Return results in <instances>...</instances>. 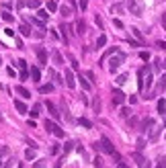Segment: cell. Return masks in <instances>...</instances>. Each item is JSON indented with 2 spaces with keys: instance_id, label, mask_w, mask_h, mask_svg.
<instances>
[{
  "instance_id": "cell-41",
  "label": "cell",
  "mask_w": 166,
  "mask_h": 168,
  "mask_svg": "<svg viewBox=\"0 0 166 168\" xmlns=\"http://www.w3.org/2000/svg\"><path fill=\"white\" fill-rule=\"evenodd\" d=\"M133 158H135V162H137V164H142L143 160H146V158H143V156H140V154H133Z\"/></svg>"
},
{
  "instance_id": "cell-34",
  "label": "cell",
  "mask_w": 166,
  "mask_h": 168,
  "mask_svg": "<svg viewBox=\"0 0 166 168\" xmlns=\"http://www.w3.org/2000/svg\"><path fill=\"white\" fill-rule=\"evenodd\" d=\"M125 82H127V74H121L117 78V84H125Z\"/></svg>"
},
{
  "instance_id": "cell-11",
  "label": "cell",
  "mask_w": 166,
  "mask_h": 168,
  "mask_svg": "<svg viewBox=\"0 0 166 168\" xmlns=\"http://www.w3.org/2000/svg\"><path fill=\"white\" fill-rule=\"evenodd\" d=\"M160 129H162V127H154V129L150 131V137H148V139H150V142H158V139H160V135H162Z\"/></svg>"
},
{
  "instance_id": "cell-49",
  "label": "cell",
  "mask_w": 166,
  "mask_h": 168,
  "mask_svg": "<svg viewBox=\"0 0 166 168\" xmlns=\"http://www.w3.org/2000/svg\"><path fill=\"white\" fill-rule=\"evenodd\" d=\"M127 43L133 45V47H140V43H137V41H133V39H127Z\"/></svg>"
},
{
  "instance_id": "cell-58",
  "label": "cell",
  "mask_w": 166,
  "mask_h": 168,
  "mask_svg": "<svg viewBox=\"0 0 166 168\" xmlns=\"http://www.w3.org/2000/svg\"><path fill=\"white\" fill-rule=\"evenodd\" d=\"M53 168H62V160H58V162H56V166Z\"/></svg>"
},
{
  "instance_id": "cell-6",
  "label": "cell",
  "mask_w": 166,
  "mask_h": 168,
  "mask_svg": "<svg viewBox=\"0 0 166 168\" xmlns=\"http://www.w3.org/2000/svg\"><path fill=\"white\" fill-rule=\"evenodd\" d=\"M35 53H37V60H39V64H41V66H45V64H47V51H45L43 47H37Z\"/></svg>"
},
{
  "instance_id": "cell-39",
  "label": "cell",
  "mask_w": 166,
  "mask_h": 168,
  "mask_svg": "<svg viewBox=\"0 0 166 168\" xmlns=\"http://www.w3.org/2000/svg\"><path fill=\"white\" fill-rule=\"evenodd\" d=\"M156 168H166V158H160V160H158V166Z\"/></svg>"
},
{
  "instance_id": "cell-46",
  "label": "cell",
  "mask_w": 166,
  "mask_h": 168,
  "mask_svg": "<svg viewBox=\"0 0 166 168\" xmlns=\"http://www.w3.org/2000/svg\"><path fill=\"white\" fill-rule=\"evenodd\" d=\"M27 78H29V72L23 70V72H21V80H27Z\"/></svg>"
},
{
  "instance_id": "cell-9",
  "label": "cell",
  "mask_w": 166,
  "mask_h": 168,
  "mask_svg": "<svg viewBox=\"0 0 166 168\" xmlns=\"http://www.w3.org/2000/svg\"><path fill=\"white\" fill-rule=\"evenodd\" d=\"M45 107H47V111L51 113V117H53V119H59V113H58V107H56V105H53V102H51V101H47V102H45Z\"/></svg>"
},
{
  "instance_id": "cell-50",
  "label": "cell",
  "mask_w": 166,
  "mask_h": 168,
  "mask_svg": "<svg viewBox=\"0 0 166 168\" xmlns=\"http://www.w3.org/2000/svg\"><path fill=\"white\" fill-rule=\"evenodd\" d=\"M158 49H166V41H158Z\"/></svg>"
},
{
  "instance_id": "cell-33",
  "label": "cell",
  "mask_w": 166,
  "mask_h": 168,
  "mask_svg": "<svg viewBox=\"0 0 166 168\" xmlns=\"http://www.w3.org/2000/svg\"><path fill=\"white\" fill-rule=\"evenodd\" d=\"M2 19H4V21H6V23H12V21H14V17H12L11 12H6V11L2 12Z\"/></svg>"
},
{
  "instance_id": "cell-48",
  "label": "cell",
  "mask_w": 166,
  "mask_h": 168,
  "mask_svg": "<svg viewBox=\"0 0 166 168\" xmlns=\"http://www.w3.org/2000/svg\"><path fill=\"white\" fill-rule=\"evenodd\" d=\"M137 148L143 150V148H146V139H140V142H137Z\"/></svg>"
},
{
  "instance_id": "cell-10",
  "label": "cell",
  "mask_w": 166,
  "mask_h": 168,
  "mask_svg": "<svg viewBox=\"0 0 166 168\" xmlns=\"http://www.w3.org/2000/svg\"><path fill=\"white\" fill-rule=\"evenodd\" d=\"M164 90H166V74L160 76V78H158V84H156V92H158V94L164 92Z\"/></svg>"
},
{
  "instance_id": "cell-7",
  "label": "cell",
  "mask_w": 166,
  "mask_h": 168,
  "mask_svg": "<svg viewBox=\"0 0 166 168\" xmlns=\"http://www.w3.org/2000/svg\"><path fill=\"white\" fill-rule=\"evenodd\" d=\"M66 86L68 88H76V78H74L72 70H66Z\"/></svg>"
},
{
  "instance_id": "cell-53",
  "label": "cell",
  "mask_w": 166,
  "mask_h": 168,
  "mask_svg": "<svg viewBox=\"0 0 166 168\" xmlns=\"http://www.w3.org/2000/svg\"><path fill=\"white\" fill-rule=\"evenodd\" d=\"M4 33L8 35V37H12V35H14V31H12V29H4Z\"/></svg>"
},
{
  "instance_id": "cell-5",
  "label": "cell",
  "mask_w": 166,
  "mask_h": 168,
  "mask_svg": "<svg viewBox=\"0 0 166 168\" xmlns=\"http://www.w3.org/2000/svg\"><path fill=\"white\" fill-rule=\"evenodd\" d=\"M111 94H113V102H115V105H123V102H125V92H123V90L113 88Z\"/></svg>"
},
{
  "instance_id": "cell-25",
  "label": "cell",
  "mask_w": 166,
  "mask_h": 168,
  "mask_svg": "<svg viewBox=\"0 0 166 168\" xmlns=\"http://www.w3.org/2000/svg\"><path fill=\"white\" fill-rule=\"evenodd\" d=\"M25 158H27V160H35V148L25 150Z\"/></svg>"
},
{
  "instance_id": "cell-8",
  "label": "cell",
  "mask_w": 166,
  "mask_h": 168,
  "mask_svg": "<svg viewBox=\"0 0 166 168\" xmlns=\"http://www.w3.org/2000/svg\"><path fill=\"white\" fill-rule=\"evenodd\" d=\"M150 127H154V119H143L142 123H140V131H142V133H148Z\"/></svg>"
},
{
  "instance_id": "cell-15",
  "label": "cell",
  "mask_w": 166,
  "mask_h": 168,
  "mask_svg": "<svg viewBox=\"0 0 166 168\" xmlns=\"http://www.w3.org/2000/svg\"><path fill=\"white\" fill-rule=\"evenodd\" d=\"M17 92H19V94H21V96H23V99H31V92H29V90L25 88V86H17Z\"/></svg>"
},
{
  "instance_id": "cell-1",
  "label": "cell",
  "mask_w": 166,
  "mask_h": 168,
  "mask_svg": "<svg viewBox=\"0 0 166 168\" xmlns=\"http://www.w3.org/2000/svg\"><path fill=\"white\" fill-rule=\"evenodd\" d=\"M92 146H95L96 152H107V154H113V152H115V148H113V144H111L109 137H103L101 142H96V144H92Z\"/></svg>"
},
{
  "instance_id": "cell-55",
  "label": "cell",
  "mask_w": 166,
  "mask_h": 168,
  "mask_svg": "<svg viewBox=\"0 0 166 168\" xmlns=\"http://www.w3.org/2000/svg\"><path fill=\"white\" fill-rule=\"evenodd\" d=\"M160 21H162V27H164V29H166V12H164V14H162V19H160Z\"/></svg>"
},
{
  "instance_id": "cell-3",
  "label": "cell",
  "mask_w": 166,
  "mask_h": 168,
  "mask_svg": "<svg viewBox=\"0 0 166 168\" xmlns=\"http://www.w3.org/2000/svg\"><path fill=\"white\" fill-rule=\"evenodd\" d=\"M43 125H45V129H47L49 133H53L56 137H64V135H66V133H64V129H62L59 125H56L53 121H51V119H47V121H45Z\"/></svg>"
},
{
  "instance_id": "cell-42",
  "label": "cell",
  "mask_w": 166,
  "mask_h": 168,
  "mask_svg": "<svg viewBox=\"0 0 166 168\" xmlns=\"http://www.w3.org/2000/svg\"><path fill=\"white\" fill-rule=\"evenodd\" d=\"M86 6H88V0H80V11H86Z\"/></svg>"
},
{
  "instance_id": "cell-43",
  "label": "cell",
  "mask_w": 166,
  "mask_h": 168,
  "mask_svg": "<svg viewBox=\"0 0 166 168\" xmlns=\"http://www.w3.org/2000/svg\"><path fill=\"white\" fill-rule=\"evenodd\" d=\"M59 152V144H53V146H51V154H58Z\"/></svg>"
},
{
  "instance_id": "cell-35",
  "label": "cell",
  "mask_w": 166,
  "mask_h": 168,
  "mask_svg": "<svg viewBox=\"0 0 166 168\" xmlns=\"http://www.w3.org/2000/svg\"><path fill=\"white\" fill-rule=\"evenodd\" d=\"M68 60H70L72 68H76V70H78V62H76V57H74V56H68Z\"/></svg>"
},
{
  "instance_id": "cell-44",
  "label": "cell",
  "mask_w": 166,
  "mask_h": 168,
  "mask_svg": "<svg viewBox=\"0 0 166 168\" xmlns=\"http://www.w3.org/2000/svg\"><path fill=\"white\" fill-rule=\"evenodd\" d=\"M152 166V164H150V160H143L142 164H140V168H150Z\"/></svg>"
},
{
  "instance_id": "cell-17",
  "label": "cell",
  "mask_w": 166,
  "mask_h": 168,
  "mask_svg": "<svg viewBox=\"0 0 166 168\" xmlns=\"http://www.w3.org/2000/svg\"><path fill=\"white\" fill-rule=\"evenodd\" d=\"M158 113H160L162 117H166V101H164V99L158 101Z\"/></svg>"
},
{
  "instance_id": "cell-21",
  "label": "cell",
  "mask_w": 166,
  "mask_h": 168,
  "mask_svg": "<svg viewBox=\"0 0 166 168\" xmlns=\"http://www.w3.org/2000/svg\"><path fill=\"white\" fill-rule=\"evenodd\" d=\"M37 19H41V21H47V19H49L47 11H43V8H37Z\"/></svg>"
},
{
  "instance_id": "cell-60",
  "label": "cell",
  "mask_w": 166,
  "mask_h": 168,
  "mask_svg": "<svg viewBox=\"0 0 166 168\" xmlns=\"http://www.w3.org/2000/svg\"><path fill=\"white\" fill-rule=\"evenodd\" d=\"M164 68H166V62H164Z\"/></svg>"
},
{
  "instance_id": "cell-4",
  "label": "cell",
  "mask_w": 166,
  "mask_h": 168,
  "mask_svg": "<svg viewBox=\"0 0 166 168\" xmlns=\"http://www.w3.org/2000/svg\"><path fill=\"white\" fill-rule=\"evenodd\" d=\"M127 8L133 17H142V6H140L137 0H127Z\"/></svg>"
},
{
  "instance_id": "cell-13",
  "label": "cell",
  "mask_w": 166,
  "mask_h": 168,
  "mask_svg": "<svg viewBox=\"0 0 166 168\" xmlns=\"http://www.w3.org/2000/svg\"><path fill=\"white\" fill-rule=\"evenodd\" d=\"M78 80H80V86H82L84 90H90V88H92V84H90V80L86 78V76H78Z\"/></svg>"
},
{
  "instance_id": "cell-32",
  "label": "cell",
  "mask_w": 166,
  "mask_h": 168,
  "mask_svg": "<svg viewBox=\"0 0 166 168\" xmlns=\"http://www.w3.org/2000/svg\"><path fill=\"white\" fill-rule=\"evenodd\" d=\"M59 12H62V17H70V14H72L70 6H59Z\"/></svg>"
},
{
  "instance_id": "cell-31",
  "label": "cell",
  "mask_w": 166,
  "mask_h": 168,
  "mask_svg": "<svg viewBox=\"0 0 166 168\" xmlns=\"http://www.w3.org/2000/svg\"><path fill=\"white\" fill-rule=\"evenodd\" d=\"M92 107H95V113H101V99L95 96V101H92Z\"/></svg>"
},
{
  "instance_id": "cell-20",
  "label": "cell",
  "mask_w": 166,
  "mask_h": 168,
  "mask_svg": "<svg viewBox=\"0 0 166 168\" xmlns=\"http://www.w3.org/2000/svg\"><path fill=\"white\" fill-rule=\"evenodd\" d=\"M51 57H53V62H56L58 66H62V64H64V57H62V53H59V51H53V53H51Z\"/></svg>"
},
{
  "instance_id": "cell-38",
  "label": "cell",
  "mask_w": 166,
  "mask_h": 168,
  "mask_svg": "<svg viewBox=\"0 0 166 168\" xmlns=\"http://www.w3.org/2000/svg\"><path fill=\"white\" fill-rule=\"evenodd\" d=\"M72 148H74V142H68V144L64 146V152H72Z\"/></svg>"
},
{
  "instance_id": "cell-30",
  "label": "cell",
  "mask_w": 166,
  "mask_h": 168,
  "mask_svg": "<svg viewBox=\"0 0 166 168\" xmlns=\"http://www.w3.org/2000/svg\"><path fill=\"white\" fill-rule=\"evenodd\" d=\"M47 11H49V12H56V11H58V4H56V0H49V2H47Z\"/></svg>"
},
{
  "instance_id": "cell-56",
  "label": "cell",
  "mask_w": 166,
  "mask_h": 168,
  "mask_svg": "<svg viewBox=\"0 0 166 168\" xmlns=\"http://www.w3.org/2000/svg\"><path fill=\"white\" fill-rule=\"evenodd\" d=\"M17 6H19V8H23V6H25V0H17Z\"/></svg>"
},
{
  "instance_id": "cell-40",
  "label": "cell",
  "mask_w": 166,
  "mask_h": 168,
  "mask_svg": "<svg viewBox=\"0 0 166 168\" xmlns=\"http://www.w3.org/2000/svg\"><path fill=\"white\" fill-rule=\"evenodd\" d=\"M111 11H113V12H119V11H123V6H121V4H113V6H111Z\"/></svg>"
},
{
  "instance_id": "cell-22",
  "label": "cell",
  "mask_w": 166,
  "mask_h": 168,
  "mask_svg": "<svg viewBox=\"0 0 166 168\" xmlns=\"http://www.w3.org/2000/svg\"><path fill=\"white\" fill-rule=\"evenodd\" d=\"M59 29H62V33H64V41H66V43H68V35H70V27H68V25H66V23H64V25H62V27H59Z\"/></svg>"
},
{
  "instance_id": "cell-16",
  "label": "cell",
  "mask_w": 166,
  "mask_h": 168,
  "mask_svg": "<svg viewBox=\"0 0 166 168\" xmlns=\"http://www.w3.org/2000/svg\"><path fill=\"white\" fill-rule=\"evenodd\" d=\"M76 29H78V31H76L78 35H84V33H86V23H84L82 19H80V21L76 23Z\"/></svg>"
},
{
  "instance_id": "cell-26",
  "label": "cell",
  "mask_w": 166,
  "mask_h": 168,
  "mask_svg": "<svg viewBox=\"0 0 166 168\" xmlns=\"http://www.w3.org/2000/svg\"><path fill=\"white\" fill-rule=\"evenodd\" d=\"M119 115H121L123 119H129V117H131V109H127V107H123V109L119 111Z\"/></svg>"
},
{
  "instance_id": "cell-57",
  "label": "cell",
  "mask_w": 166,
  "mask_h": 168,
  "mask_svg": "<svg viewBox=\"0 0 166 168\" xmlns=\"http://www.w3.org/2000/svg\"><path fill=\"white\" fill-rule=\"evenodd\" d=\"M33 168H43V162H37V164H35Z\"/></svg>"
},
{
  "instance_id": "cell-36",
  "label": "cell",
  "mask_w": 166,
  "mask_h": 168,
  "mask_svg": "<svg viewBox=\"0 0 166 168\" xmlns=\"http://www.w3.org/2000/svg\"><path fill=\"white\" fill-rule=\"evenodd\" d=\"M95 166H96V168L103 166V158H101V156H96V158H95Z\"/></svg>"
},
{
  "instance_id": "cell-37",
  "label": "cell",
  "mask_w": 166,
  "mask_h": 168,
  "mask_svg": "<svg viewBox=\"0 0 166 168\" xmlns=\"http://www.w3.org/2000/svg\"><path fill=\"white\" fill-rule=\"evenodd\" d=\"M17 66L21 68V70H27V62H25V60H19V62H17Z\"/></svg>"
},
{
  "instance_id": "cell-18",
  "label": "cell",
  "mask_w": 166,
  "mask_h": 168,
  "mask_svg": "<svg viewBox=\"0 0 166 168\" xmlns=\"http://www.w3.org/2000/svg\"><path fill=\"white\" fill-rule=\"evenodd\" d=\"M152 80H154V76L148 72V74L143 76V88H150V86H152Z\"/></svg>"
},
{
  "instance_id": "cell-28",
  "label": "cell",
  "mask_w": 166,
  "mask_h": 168,
  "mask_svg": "<svg viewBox=\"0 0 166 168\" xmlns=\"http://www.w3.org/2000/svg\"><path fill=\"white\" fill-rule=\"evenodd\" d=\"M78 123L82 125V127H86V129H92V123H90L88 119H84V117H82V119H78Z\"/></svg>"
},
{
  "instance_id": "cell-24",
  "label": "cell",
  "mask_w": 166,
  "mask_h": 168,
  "mask_svg": "<svg viewBox=\"0 0 166 168\" xmlns=\"http://www.w3.org/2000/svg\"><path fill=\"white\" fill-rule=\"evenodd\" d=\"M105 43H107V37H105V35H101V37L96 39V47H95V49H101V47H105Z\"/></svg>"
},
{
  "instance_id": "cell-23",
  "label": "cell",
  "mask_w": 166,
  "mask_h": 168,
  "mask_svg": "<svg viewBox=\"0 0 166 168\" xmlns=\"http://www.w3.org/2000/svg\"><path fill=\"white\" fill-rule=\"evenodd\" d=\"M19 31H21V35H25V37H29V35H31V27H29V25H25V23H23Z\"/></svg>"
},
{
  "instance_id": "cell-59",
  "label": "cell",
  "mask_w": 166,
  "mask_h": 168,
  "mask_svg": "<svg viewBox=\"0 0 166 168\" xmlns=\"http://www.w3.org/2000/svg\"><path fill=\"white\" fill-rule=\"evenodd\" d=\"M0 168H4V162H2V160H0Z\"/></svg>"
},
{
  "instance_id": "cell-14",
  "label": "cell",
  "mask_w": 166,
  "mask_h": 168,
  "mask_svg": "<svg viewBox=\"0 0 166 168\" xmlns=\"http://www.w3.org/2000/svg\"><path fill=\"white\" fill-rule=\"evenodd\" d=\"M39 92H41V94H49V92H53V84H41V86H39Z\"/></svg>"
},
{
  "instance_id": "cell-27",
  "label": "cell",
  "mask_w": 166,
  "mask_h": 168,
  "mask_svg": "<svg viewBox=\"0 0 166 168\" xmlns=\"http://www.w3.org/2000/svg\"><path fill=\"white\" fill-rule=\"evenodd\" d=\"M39 113H41V105H35V107L31 109V113H29V115H31V117L35 119V117H39Z\"/></svg>"
},
{
  "instance_id": "cell-54",
  "label": "cell",
  "mask_w": 166,
  "mask_h": 168,
  "mask_svg": "<svg viewBox=\"0 0 166 168\" xmlns=\"http://www.w3.org/2000/svg\"><path fill=\"white\" fill-rule=\"evenodd\" d=\"M117 168H129V166H127L125 162H117Z\"/></svg>"
},
{
  "instance_id": "cell-51",
  "label": "cell",
  "mask_w": 166,
  "mask_h": 168,
  "mask_svg": "<svg viewBox=\"0 0 166 168\" xmlns=\"http://www.w3.org/2000/svg\"><path fill=\"white\" fill-rule=\"evenodd\" d=\"M86 78H88V80H92V82H95V74H92V72H86Z\"/></svg>"
},
{
  "instance_id": "cell-47",
  "label": "cell",
  "mask_w": 166,
  "mask_h": 168,
  "mask_svg": "<svg viewBox=\"0 0 166 168\" xmlns=\"http://www.w3.org/2000/svg\"><path fill=\"white\" fill-rule=\"evenodd\" d=\"M113 23H115V27H117V29H123V23L119 21V19H115V21H113Z\"/></svg>"
},
{
  "instance_id": "cell-12",
  "label": "cell",
  "mask_w": 166,
  "mask_h": 168,
  "mask_svg": "<svg viewBox=\"0 0 166 168\" xmlns=\"http://www.w3.org/2000/svg\"><path fill=\"white\" fill-rule=\"evenodd\" d=\"M29 74H31V78H33V82H39V80H41V72H39V68H31V70H29Z\"/></svg>"
},
{
  "instance_id": "cell-2",
  "label": "cell",
  "mask_w": 166,
  "mask_h": 168,
  "mask_svg": "<svg viewBox=\"0 0 166 168\" xmlns=\"http://www.w3.org/2000/svg\"><path fill=\"white\" fill-rule=\"evenodd\" d=\"M123 62H125V56H123L121 51H117V56H113L111 60H109V72H111V74H115Z\"/></svg>"
},
{
  "instance_id": "cell-52",
  "label": "cell",
  "mask_w": 166,
  "mask_h": 168,
  "mask_svg": "<svg viewBox=\"0 0 166 168\" xmlns=\"http://www.w3.org/2000/svg\"><path fill=\"white\" fill-rule=\"evenodd\" d=\"M6 74H8V76L12 78V76H14V70H12V68H6Z\"/></svg>"
},
{
  "instance_id": "cell-29",
  "label": "cell",
  "mask_w": 166,
  "mask_h": 168,
  "mask_svg": "<svg viewBox=\"0 0 166 168\" xmlns=\"http://www.w3.org/2000/svg\"><path fill=\"white\" fill-rule=\"evenodd\" d=\"M27 6H29V8H39V6H41V0H29Z\"/></svg>"
},
{
  "instance_id": "cell-19",
  "label": "cell",
  "mask_w": 166,
  "mask_h": 168,
  "mask_svg": "<svg viewBox=\"0 0 166 168\" xmlns=\"http://www.w3.org/2000/svg\"><path fill=\"white\" fill-rule=\"evenodd\" d=\"M14 109L19 113H27V105H25L23 101H14Z\"/></svg>"
},
{
  "instance_id": "cell-45",
  "label": "cell",
  "mask_w": 166,
  "mask_h": 168,
  "mask_svg": "<svg viewBox=\"0 0 166 168\" xmlns=\"http://www.w3.org/2000/svg\"><path fill=\"white\" fill-rule=\"evenodd\" d=\"M95 23H96V25H98V27H103V19H101L98 14H96V17H95Z\"/></svg>"
}]
</instances>
